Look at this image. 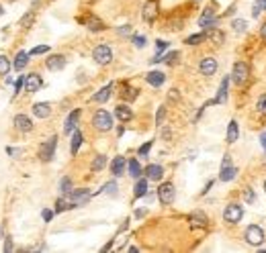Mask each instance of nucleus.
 Segmentation results:
<instances>
[{"mask_svg":"<svg viewBox=\"0 0 266 253\" xmlns=\"http://www.w3.org/2000/svg\"><path fill=\"white\" fill-rule=\"evenodd\" d=\"M92 127H94L96 131H101V133L111 131V129H113V114H111L109 110H105V108L96 110L94 116H92Z\"/></svg>","mask_w":266,"mask_h":253,"instance_id":"1","label":"nucleus"},{"mask_svg":"<svg viewBox=\"0 0 266 253\" xmlns=\"http://www.w3.org/2000/svg\"><path fill=\"white\" fill-rule=\"evenodd\" d=\"M229 78L234 80V84H238V86H244V84L248 82V78H250V65H248L246 61H236Z\"/></svg>","mask_w":266,"mask_h":253,"instance_id":"2","label":"nucleus"},{"mask_svg":"<svg viewBox=\"0 0 266 253\" xmlns=\"http://www.w3.org/2000/svg\"><path fill=\"white\" fill-rule=\"evenodd\" d=\"M244 218V206L238 204V202H231V204L225 206L223 210V221L229 223V225H238Z\"/></svg>","mask_w":266,"mask_h":253,"instance_id":"3","label":"nucleus"},{"mask_svg":"<svg viewBox=\"0 0 266 253\" xmlns=\"http://www.w3.org/2000/svg\"><path fill=\"white\" fill-rule=\"evenodd\" d=\"M92 59L98 63V65H109L113 61V49L105 43L101 45H96L94 47V51H92Z\"/></svg>","mask_w":266,"mask_h":253,"instance_id":"4","label":"nucleus"},{"mask_svg":"<svg viewBox=\"0 0 266 253\" xmlns=\"http://www.w3.org/2000/svg\"><path fill=\"white\" fill-rule=\"evenodd\" d=\"M56 147H58V135H52L41 147H39V157L41 161H52L56 155Z\"/></svg>","mask_w":266,"mask_h":253,"instance_id":"5","label":"nucleus"},{"mask_svg":"<svg viewBox=\"0 0 266 253\" xmlns=\"http://www.w3.org/2000/svg\"><path fill=\"white\" fill-rule=\"evenodd\" d=\"M66 198H68V202H70V206H72V208H78V206H84L86 202L90 200V192L84 190V188H80V190H72V192H68V194H66Z\"/></svg>","mask_w":266,"mask_h":253,"instance_id":"6","label":"nucleus"},{"mask_svg":"<svg viewBox=\"0 0 266 253\" xmlns=\"http://www.w3.org/2000/svg\"><path fill=\"white\" fill-rule=\"evenodd\" d=\"M244 239H246L248 245L258 247V245L264 241V229L258 227V225H250V227L246 229V233H244Z\"/></svg>","mask_w":266,"mask_h":253,"instance_id":"7","label":"nucleus"},{"mask_svg":"<svg viewBox=\"0 0 266 253\" xmlns=\"http://www.w3.org/2000/svg\"><path fill=\"white\" fill-rule=\"evenodd\" d=\"M158 198H160L162 204H166V206L172 204L174 198H176L174 184H170V182H164V184H160V188H158Z\"/></svg>","mask_w":266,"mask_h":253,"instance_id":"8","label":"nucleus"},{"mask_svg":"<svg viewBox=\"0 0 266 253\" xmlns=\"http://www.w3.org/2000/svg\"><path fill=\"white\" fill-rule=\"evenodd\" d=\"M199 27H203V31L211 29V27H217V14L211 6H207L201 14V19H199Z\"/></svg>","mask_w":266,"mask_h":253,"instance_id":"9","label":"nucleus"},{"mask_svg":"<svg viewBox=\"0 0 266 253\" xmlns=\"http://www.w3.org/2000/svg\"><path fill=\"white\" fill-rule=\"evenodd\" d=\"M141 19H143L145 23H154V21L158 19V2H156V0H149V2L143 4Z\"/></svg>","mask_w":266,"mask_h":253,"instance_id":"10","label":"nucleus"},{"mask_svg":"<svg viewBox=\"0 0 266 253\" xmlns=\"http://www.w3.org/2000/svg\"><path fill=\"white\" fill-rule=\"evenodd\" d=\"M199 72H201L203 76H213L215 72H217V59L215 57H203L201 63H199Z\"/></svg>","mask_w":266,"mask_h":253,"instance_id":"11","label":"nucleus"},{"mask_svg":"<svg viewBox=\"0 0 266 253\" xmlns=\"http://www.w3.org/2000/svg\"><path fill=\"white\" fill-rule=\"evenodd\" d=\"M41 86H43V80H41L39 74H29V76H25V90H27L29 94H35Z\"/></svg>","mask_w":266,"mask_h":253,"instance_id":"12","label":"nucleus"},{"mask_svg":"<svg viewBox=\"0 0 266 253\" xmlns=\"http://www.w3.org/2000/svg\"><path fill=\"white\" fill-rule=\"evenodd\" d=\"M45 65H47V70H52V72H60V70H64V67H66V57H64V55H60V53L49 55V57L45 59Z\"/></svg>","mask_w":266,"mask_h":253,"instance_id":"13","label":"nucleus"},{"mask_svg":"<svg viewBox=\"0 0 266 253\" xmlns=\"http://www.w3.org/2000/svg\"><path fill=\"white\" fill-rule=\"evenodd\" d=\"M78 121H80V108H76L74 112L68 114V119H66V125H64V133L66 135H72L78 127Z\"/></svg>","mask_w":266,"mask_h":253,"instance_id":"14","label":"nucleus"},{"mask_svg":"<svg viewBox=\"0 0 266 253\" xmlns=\"http://www.w3.org/2000/svg\"><path fill=\"white\" fill-rule=\"evenodd\" d=\"M143 174H145V178H147V180H152V182H160V180H162V176H164V167H162V165H158V163H152V165H147V167H145Z\"/></svg>","mask_w":266,"mask_h":253,"instance_id":"15","label":"nucleus"},{"mask_svg":"<svg viewBox=\"0 0 266 253\" xmlns=\"http://www.w3.org/2000/svg\"><path fill=\"white\" fill-rule=\"evenodd\" d=\"M14 127H16V131H21V133H29L33 129V123H31V119L27 114H16L14 116Z\"/></svg>","mask_w":266,"mask_h":253,"instance_id":"16","label":"nucleus"},{"mask_svg":"<svg viewBox=\"0 0 266 253\" xmlns=\"http://www.w3.org/2000/svg\"><path fill=\"white\" fill-rule=\"evenodd\" d=\"M125 167H127V161H125V157H115L113 161H111V174L115 176V178H119V176H123L125 174Z\"/></svg>","mask_w":266,"mask_h":253,"instance_id":"17","label":"nucleus"},{"mask_svg":"<svg viewBox=\"0 0 266 253\" xmlns=\"http://www.w3.org/2000/svg\"><path fill=\"white\" fill-rule=\"evenodd\" d=\"M111 94H113V84H107L105 88H101L94 96H92V102H98V104H105L107 100L111 98Z\"/></svg>","mask_w":266,"mask_h":253,"instance_id":"18","label":"nucleus"},{"mask_svg":"<svg viewBox=\"0 0 266 253\" xmlns=\"http://www.w3.org/2000/svg\"><path fill=\"white\" fill-rule=\"evenodd\" d=\"M229 76H225L223 80H221V86H219V90H217V96H215L213 100H215V104H223L225 100H227V88H229Z\"/></svg>","mask_w":266,"mask_h":253,"instance_id":"19","label":"nucleus"},{"mask_svg":"<svg viewBox=\"0 0 266 253\" xmlns=\"http://www.w3.org/2000/svg\"><path fill=\"white\" fill-rule=\"evenodd\" d=\"M205 35H207L215 45H223V41H225V33H223L221 29H217V27L207 29V31H205Z\"/></svg>","mask_w":266,"mask_h":253,"instance_id":"20","label":"nucleus"},{"mask_svg":"<svg viewBox=\"0 0 266 253\" xmlns=\"http://www.w3.org/2000/svg\"><path fill=\"white\" fill-rule=\"evenodd\" d=\"M33 114H35L37 119H47V116L52 114V104H49V102H37V104H33Z\"/></svg>","mask_w":266,"mask_h":253,"instance_id":"21","label":"nucleus"},{"mask_svg":"<svg viewBox=\"0 0 266 253\" xmlns=\"http://www.w3.org/2000/svg\"><path fill=\"white\" fill-rule=\"evenodd\" d=\"M115 116H117L121 123H129L133 119V110L127 104H119L117 108H115Z\"/></svg>","mask_w":266,"mask_h":253,"instance_id":"22","label":"nucleus"},{"mask_svg":"<svg viewBox=\"0 0 266 253\" xmlns=\"http://www.w3.org/2000/svg\"><path fill=\"white\" fill-rule=\"evenodd\" d=\"M82 23H84L90 31H94V33H98V31H103L105 29V23L98 19V16H94V14H90V16H86V19H82Z\"/></svg>","mask_w":266,"mask_h":253,"instance_id":"23","label":"nucleus"},{"mask_svg":"<svg viewBox=\"0 0 266 253\" xmlns=\"http://www.w3.org/2000/svg\"><path fill=\"white\" fill-rule=\"evenodd\" d=\"M236 176H238V167L236 165H221V172H219L221 182H231Z\"/></svg>","mask_w":266,"mask_h":253,"instance_id":"24","label":"nucleus"},{"mask_svg":"<svg viewBox=\"0 0 266 253\" xmlns=\"http://www.w3.org/2000/svg\"><path fill=\"white\" fill-rule=\"evenodd\" d=\"M191 227L193 229H207V216L203 212H193L191 214Z\"/></svg>","mask_w":266,"mask_h":253,"instance_id":"25","label":"nucleus"},{"mask_svg":"<svg viewBox=\"0 0 266 253\" xmlns=\"http://www.w3.org/2000/svg\"><path fill=\"white\" fill-rule=\"evenodd\" d=\"M240 137V129H238V123L236 121H229L227 125V135H225V141L231 145V143H236Z\"/></svg>","mask_w":266,"mask_h":253,"instance_id":"26","label":"nucleus"},{"mask_svg":"<svg viewBox=\"0 0 266 253\" xmlns=\"http://www.w3.org/2000/svg\"><path fill=\"white\" fill-rule=\"evenodd\" d=\"M145 82L149 84V86L158 88V86H162V84L166 82V76H164L162 72H149V74L145 76Z\"/></svg>","mask_w":266,"mask_h":253,"instance_id":"27","label":"nucleus"},{"mask_svg":"<svg viewBox=\"0 0 266 253\" xmlns=\"http://www.w3.org/2000/svg\"><path fill=\"white\" fill-rule=\"evenodd\" d=\"M147 178H137V182H135V188H133V196L135 198H143L145 194H147Z\"/></svg>","mask_w":266,"mask_h":253,"instance_id":"28","label":"nucleus"},{"mask_svg":"<svg viewBox=\"0 0 266 253\" xmlns=\"http://www.w3.org/2000/svg\"><path fill=\"white\" fill-rule=\"evenodd\" d=\"M29 63V53H25V51H19L16 53V57H14V63H12V67L16 72H23V67Z\"/></svg>","mask_w":266,"mask_h":253,"instance_id":"29","label":"nucleus"},{"mask_svg":"<svg viewBox=\"0 0 266 253\" xmlns=\"http://www.w3.org/2000/svg\"><path fill=\"white\" fill-rule=\"evenodd\" d=\"M127 170H129V176H131V178H135V180L143 174V170H141V165H139L137 159H129V161H127Z\"/></svg>","mask_w":266,"mask_h":253,"instance_id":"30","label":"nucleus"},{"mask_svg":"<svg viewBox=\"0 0 266 253\" xmlns=\"http://www.w3.org/2000/svg\"><path fill=\"white\" fill-rule=\"evenodd\" d=\"M82 141H84V137H82V133L76 129V131L72 133V143H70V151H72V155H76V153H78V149H80Z\"/></svg>","mask_w":266,"mask_h":253,"instance_id":"31","label":"nucleus"},{"mask_svg":"<svg viewBox=\"0 0 266 253\" xmlns=\"http://www.w3.org/2000/svg\"><path fill=\"white\" fill-rule=\"evenodd\" d=\"M207 39V35H205V31L203 33H197V35H191V37H187V45H201L203 41Z\"/></svg>","mask_w":266,"mask_h":253,"instance_id":"32","label":"nucleus"},{"mask_svg":"<svg viewBox=\"0 0 266 253\" xmlns=\"http://www.w3.org/2000/svg\"><path fill=\"white\" fill-rule=\"evenodd\" d=\"M105 165H107V155H96L90 167H92V172H101Z\"/></svg>","mask_w":266,"mask_h":253,"instance_id":"33","label":"nucleus"},{"mask_svg":"<svg viewBox=\"0 0 266 253\" xmlns=\"http://www.w3.org/2000/svg\"><path fill=\"white\" fill-rule=\"evenodd\" d=\"M8 72H10V61H8V57L6 55H0V76H8Z\"/></svg>","mask_w":266,"mask_h":253,"instance_id":"34","label":"nucleus"},{"mask_svg":"<svg viewBox=\"0 0 266 253\" xmlns=\"http://www.w3.org/2000/svg\"><path fill=\"white\" fill-rule=\"evenodd\" d=\"M264 10H266V0H256L254 6H252V16L258 19V14H262Z\"/></svg>","mask_w":266,"mask_h":253,"instance_id":"35","label":"nucleus"},{"mask_svg":"<svg viewBox=\"0 0 266 253\" xmlns=\"http://www.w3.org/2000/svg\"><path fill=\"white\" fill-rule=\"evenodd\" d=\"M60 192L66 196L68 192H72V178H62L60 182Z\"/></svg>","mask_w":266,"mask_h":253,"instance_id":"36","label":"nucleus"},{"mask_svg":"<svg viewBox=\"0 0 266 253\" xmlns=\"http://www.w3.org/2000/svg\"><path fill=\"white\" fill-rule=\"evenodd\" d=\"M33 21H35V12L29 10V12L23 16V19H21V27H23V29H29V27L33 25Z\"/></svg>","mask_w":266,"mask_h":253,"instance_id":"37","label":"nucleus"},{"mask_svg":"<svg viewBox=\"0 0 266 253\" xmlns=\"http://www.w3.org/2000/svg\"><path fill=\"white\" fill-rule=\"evenodd\" d=\"M68 208H72L70 202H68V198H60V200L56 202V210H54V212H64V210H68Z\"/></svg>","mask_w":266,"mask_h":253,"instance_id":"38","label":"nucleus"},{"mask_svg":"<svg viewBox=\"0 0 266 253\" xmlns=\"http://www.w3.org/2000/svg\"><path fill=\"white\" fill-rule=\"evenodd\" d=\"M256 110H258V114H260V116H266V94H262V96L258 98V102H256Z\"/></svg>","mask_w":266,"mask_h":253,"instance_id":"39","label":"nucleus"},{"mask_svg":"<svg viewBox=\"0 0 266 253\" xmlns=\"http://www.w3.org/2000/svg\"><path fill=\"white\" fill-rule=\"evenodd\" d=\"M231 27H234V31H236V33H246L248 23H246L244 19H236L234 23H231Z\"/></svg>","mask_w":266,"mask_h":253,"instance_id":"40","label":"nucleus"},{"mask_svg":"<svg viewBox=\"0 0 266 253\" xmlns=\"http://www.w3.org/2000/svg\"><path fill=\"white\" fill-rule=\"evenodd\" d=\"M117 188H119V186H117V182L113 180V182H107V184H105V186H103V192H107V194H113V196H115V194H117Z\"/></svg>","mask_w":266,"mask_h":253,"instance_id":"41","label":"nucleus"},{"mask_svg":"<svg viewBox=\"0 0 266 253\" xmlns=\"http://www.w3.org/2000/svg\"><path fill=\"white\" fill-rule=\"evenodd\" d=\"M176 59H178V51H170V53H166V55L162 57V61H164V63H168V65H174Z\"/></svg>","mask_w":266,"mask_h":253,"instance_id":"42","label":"nucleus"},{"mask_svg":"<svg viewBox=\"0 0 266 253\" xmlns=\"http://www.w3.org/2000/svg\"><path fill=\"white\" fill-rule=\"evenodd\" d=\"M254 200H256L254 190H252V188H246V190H244V202H246V204H252Z\"/></svg>","mask_w":266,"mask_h":253,"instance_id":"43","label":"nucleus"},{"mask_svg":"<svg viewBox=\"0 0 266 253\" xmlns=\"http://www.w3.org/2000/svg\"><path fill=\"white\" fill-rule=\"evenodd\" d=\"M131 41H133V45H135L137 49H143L145 47V37L143 35H133Z\"/></svg>","mask_w":266,"mask_h":253,"instance_id":"44","label":"nucleus"},{"mask_svg":"<svg viewBox=\"0 0 266 253\" xmlns=\"http://www.w3.org/2000/svg\"><path fill=\"white\" fill-rule=\"evenodd\" d=\"M23 86H25V78L21 76L19 80L14 82V92H12V96H19V94H21V90H23Z\"/></svg>","mask_w":266,"mask_h":253,"instance_id":"45","label":"nucleus"},{"mask_svg":"<svg viewBox=\"0 0 266 253\" xmlns=\"http://www.w3.org/2000/svg\"><path fill=\"white\" fill-rule=\"evenodd\" d=\"M152 145H154V141H147L145 145H141V147H139L137 153H139L141 157H147V153H149V149H152Z\"/></svg>","mask_w":266,"mask_h":253,"instance_id":"46","label":"nucleus"},{"mask_svg":"<svg viewBox=\"0 0 266 253\" xmlns=\"http://www.w3.org/2000/svg\"><path fill=\"white\" fill-rule=\"evenodd\" d=\"M47 51H49L47 45H39V47H33V49H31V55H43V53H47Z\"/></svg>","mask_w":266,"mask_h":253,"instance_id":"47","label":"nucleus"},{"mask_svg":"<svg viewBox=\"0 0 266 253\" xmlns=\"http://www.w3.org/2000/svg\"><path fill=\"white\" fill-rule=\"evenodd\" d=\"M123 96H125L127 100H133V98H137V90H133V88L125 86V92H123Z\"/></svg>","mask_w":266,"mask_h":253,"instance_id":"48","label":"nucleus"},{"mask_svg":"<svg viewBox=\"0 0 266 253\" xmlns=\"http://www.w3.org/2000/svg\"><path fill=\"white\" fill-rule=\"evenodd\" d=\"M164 116H166V108L160 106V108H158V114H156V125H162V123H164Z\"/></svg>","mask_w":266,"mask_h":253,"instance_id":"49","label":"nucleus"},{"mask_svg":"<svg viewBox=\"0 0 266 253\" xmlns=\"http://www.w3.org/2000/svg\"><path fill=\"white\" fill-rule=\"evenodd\" d=\"M131 31H133V29H131V25H123V27H119V29H117V33H119L121 37H125V35H131Z\"/></svg>","mask_w":266,"mask_h":253,"instance_id":"50","label":"nucleus"},{"mask_svg":"<svg viewBox=\"0 0 266 253\" xmlns=\"http://www.w3.org/2000/svg\"><path fill=\"white\" fill-rule=\"evenodd\" d=\"M41 216H43V221H45V223H49V221H52V218H54V210L45 208V210L41 212Z\"/></svg>","mask_w":266,"mask_h":253,"instance_id":"51","label":"nucleus"},{"mask_svg":"<svg viewBox=\"0 0 266 253\" xmlns=\"http://www.w3.org/2000/svg\"><path fill=\"white\" fill-rule=\"evenodd\" d=\"M166 47H168V43H166V41H162V39H158V41H156V49H158V55H160V53L164 51Z\"/></svg>","mask_w":266,"mask_h":253,"instance_id":"52","label":"nucleus"},{"mask_svg":"<svg viewBox=\"0 0 266 253\" xmlns=\"http://www.w3.org/2000/svg\"><path fill=\"white\" fill-rule=\"evenodd\" d=\"M4 251H12V241H10V237H6V241H4Z\"/></svg>","mask_w":266,"mask_h":253,"instance_id":"53","label":"nucleus"},{"mask_svg":"<svg viewBox=\"0 0 266 253\" xmlns=\"http://www.w3.org/2000/svg\"><path fill=\"white\" fill-rule=\"evenodd\" d=\"M260 37H262V41L266 43V23H264V25L260 27Z\"/></svg>","mask_w":266,"mask_h":253,"instance_id":"54","label":"nucleus"},{"mask_svg":"<svg viewBox=\"0 0 266 253\" xmlns=\"http://www.w3.org/2000/svg\"><path fill=\"white\" fill-rule=\"evenodd\" d=\"M260 145L264 147V151H266V133H262L260 135Z\"/></svg>","mask_w":266,"mask_h":253,"instance_id":"55","label":"nucleus"},{"mask_svg":"<svg viewBox=\"0 0 266 253\" xmlns=\"http://www.w3.org/2000/svg\"><path fill=\"white\" fill-rule=\"evenodd\" d=\"M221 165H231V155H225L223 161H221Z\"/></svg>","mask_w":266,"mask_h":253,"instance_id":"56","label":"nucleus"},{"mask_svg":"<svg viewBox=\"0 0 266 253\" xmlns=\"http://www.w3.org/2000/svg\"><path fill=\"white\" fill-rule=\"evenodd\" d=\"M111 247H113V241H111V243H107V245H105V247H103V251H109V249H111Z\"/></svg>","mask_w":266,"mask_h":253,"instance_id":"57","label":"nucleus"},{"mask_svg":"<svg viewBox=\"0 0 266 253\" xmlns=\"http://www.w3.org/2000/svg\"><path fill=\"white\" fill-rule=\"evenodd\" d=\"M2 12H4V10H2V4H0V16H2Z\"/></svg>","mask_w":266,"mask_h":253,"instance_id":"58","label":"nucleus"},{"mask_svg":"<svg viewBox=\"0 0 266 253\" xmlns=\"http://www.w3.org/2000/svg\"><path fill=\"white\" fill-rule=\"evenodd\" d=\"M264 192H266V180H264Z\"/></svg>","mask_w":266,"mask_h":253,"instance_id":"59","label":"nucleus"},{"mask_svg":"<svg viewBox=\"0 0 266 253\" xmlns=\"http://www.w3.org/2000/svg\"><path fill=\"white\" fill-rule=\"evenodd\" d=\"M0 239H2V231H0Z\"/></svg>","mask_w":266,"mask_h":253,"instance_id":"60","label":"nucleus"}]
</instances>
